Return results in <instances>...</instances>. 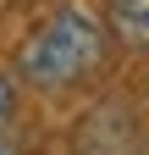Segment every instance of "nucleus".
Masks as SVG:
<instances>
[{
	"label": "nucleus",
	"instance_id": "f257e3e1",
	"mask_svg": "<svg viewBox=\"0 0 149 155\" xmlns=\"http://www.w3.org/2000/svg\"><path fill=\"white\" fill-rule=\"evenodd\" d=\"M100 61H105L100 17H88L83 6H61L17 50V78L33 83V89H66V83H83Z\"/></svg>",
	"mask_w": 149,
	"mask_h": 155
},
{
	"label": "nucleus",
	"instance_id": "f03ea898",
	"mask_svg": "<svg viewBox=\"0 0 149 155\" xmlns=\"http://www.w3.org/2000/svg\"><path fill=\"white\" fill-rule=\"evenodd\" d=\"M110 33L133 50H149V0H110Z\"/></svg>",
	"mask_w": 149,
	"mask_h": 155
},
{
	"label": "nucleus",
	"instance_id": "7ed1b4c3",
	"mask_svg": "<svg viewBox=\"0 0 149 155\" xmlns=\"http://www.w3.org/2000/svg\"><path fill=\"white\" fill-rule=\"evenodd\" d=\"M11 111H17V89H11V78H0V133H6Z\"/></svg>",
	"mask_w": 149,
	"mask_h": 155
},
{
	"label": "nucleus",
	"instance_id": "20e7f679",
	"mask_svg": "<svg viewBox=\"0 0 149 155\" xmlns=\"http://www.w3.org/2000/svg\"><path fill=\"white\" fill-rule=\"evenodd\" d=\"M0 155H17V150H11V144H6V133H0Z\"/></svg>",
	"mask_w": 149,
	"mask_h": 155
}]
</instances>
